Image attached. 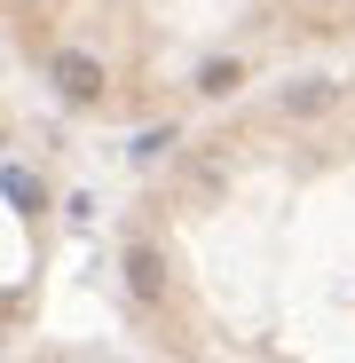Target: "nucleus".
Instances as JSON below:
<instances>
[{"mask_svg": "<svg viewBox=\"0 0 355 363\" xmlns=\"http://www.w3.org/2000/svg\"><path fill=\"white\" fill-rule=\"evenodd\" d=\"M127 284H135V300H158V292H166V277H158V253H150V245H127Z\"/></svg>", "mask_w": 355, "mask_h": 363, "instance_id": "nucleus-3", "label": "nucleus"}, {"mask_svg": "<svg viewBox=\"0 0 355 363\" xmlns=\"http://www.w3.org/2000/svg\"><path fill=\"white\" fill-rule=\"evenodd\" d=\"M332 103H339V87H332V79H300V87H284V95H276V111H284V118H324Z\"/></svg>", "mask_w": 355, "mask_h": 363, "instance_id": "nucleus-2", "label": "nucleus"}, {"mask_svg": "<svg viewBox=\"0 0 355 363\" xmlns=\"http://www.w3.org/2000/svg\"><path fill=\"white\" fill-rule=\"evenodd\" d=\"M55 87H64L72 103H95L103 95V64H95L87 48H64V55H55Z\"/></svg>", "mask_w": 355, "mask_h": 363, "instance_id": "nucleus-1", "label": "nucleus"}, {"mask_svg": "<svg viewBox=\"0 0 355 363\" xmlns=\"http://www.w3.org/2000/svg\"><path fill=\"white\" fill-rule=\"evenodd\" d=\"M9 198L16 206H40V182H24V166H9Z\"/></svg>", "mask_w": 355, "mask_h": 363, "instance_id": "nucleus-4", "label": "nucleus"}]
</instances>
